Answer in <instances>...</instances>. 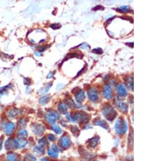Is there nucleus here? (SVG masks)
Wrapping results in <instances>:
<instances>
[{
    "label": "nucleus",
    "instance_id": "c9c22d12",
    "mask_svg": "<svg viewBox=\"0 0 146 161\" xmlns=\"http://www.w3.org/2000/svg\"><path fill=\"white\" fill-rule=\"evenodd\" d=\"M24 83L26 85H29L30 84H31V80H30V79H28V78H24Z\"/></svg>",
    "mask_w": 146,
    "mask_h": 161
},
{
    "label": "nucleus",
    "instance_id": "dca6fc26",
    "mask_svg": "<svg viewBox=\"0 0 146 161\" xmlns=\"http://www.w3.org/2000/svg\"><path fill=\"white\" fill-rule=\"evenodd\" d=\"M93 125H97V126H100L104 128L105 130H109V126L107 125V123L105 122L104 120H101V119H97L95 121H93Z\"/></svg>",
    "mask_w": 146,
    "mask_h": 161
},
{
    "label": "nucleus",
    "instance_id": "f03ea898",
    "mask_svg": "<svg viewBox=\"0 0 146 161\" xmlns=\"http://www.w3.org/2000/svg\"><path fill=\"white\" fill-rule=\"evenodd\" d=\"M60 119V113L55 110H50L45 114V121L49 125H55L56 121Z\"/></svg>",
    "mask_w": 146,
    "mask_h": 161
},
{
    "label": "nucleus",
    "instance_id": "a211bd4d",
    "mask_svg": "<svg viewBox=\"0 0 146 161\" xmlns=\"http://www.w3.org/2000/svg\"><path fill=\"white\" fill-rule=\"evenodd\" d=\"M6 161H18V155L13 152H10L6 156Z\"/></svg>",
    "mask_w": 146,
    "mask_h": 161
},
{
    "label": "nucleus",
    "instance_id": "9b49d317",
    "mask_svg": "<svg viewBox=\"0 0 146 161\" xmlns=\"http://www.w3.org/2000/svg\"><path fill=\"white\" fill-rule=\"evenodd\" d=\"M102 95L106 99H110L112 98V88L109 84H105L102 87Z\"/></svg>",
    "mask_w": 146,
    "mask_h": 161
},
{
    "label": "nucleus",
    "instance_id": "ea45409f",
    "mask_svg": "<svg viewBox=\"0 0 146 161\" xmlns=\"http://www.w3.org/2000/svg\"><path fill=\"white\" fill-rule=\"evenodd\" d=\"M40 161H50L47 158H42V159H41L40 160Z\"/></svg>",
    "mask_w": 146,
    "mask_h": 161
},
{
    "label": "nucleus",
    "instance_id": "2f4dec72",
    "mask_svg": "<svg viewBox=\"0 0 146 161\" xmlns=\"http://www.w3.org/2000/svg\"><path fill=\"white\" fill-rule=\"evenodd\" d=\"M38 143H39V145H41V146L46 147V145L48 144V140L44 138H40L38 140Z\"/></svg>",
    "mask_w": 146,
    "mask_h": 161
},
{
    "label": "nucleus",
    "instance_id": "2eb2a0df",
    "mask_svg": "<svg viewBox=\"0 0 146 161\" xmlns=\"http://www.w3.org/2000/svg\"><path fill=\"white\" fill-rule=\"evenodd\" d=\"M116 90H117V94L120 97H124L127 95V89L123 84H119L117 85Z\"/></svg>",
    "mask_w": 146,
    "mask_h": 161
},
{
    "label": "nucleus",
    "instance_id": "393cba45",
    "mask_svg": "<svg viewBox=\"0 0 146 161\" xmlns=\"http://www.w3.org/2000/svg\"><path fill=\"white\" fill-rule=\"evenodd\" d=\"M70 130H71V132L72 133V134L75 137H77L78 135L80 134V130H79L77 126H76V125H72L70 127Z\"/></svg>",
    "mask_w": 146,
    "mask_h": 161
},
{
    "label": "nucleus",
    "instance_id": "e433bc0d",
    "mask_svg": "<svg viewBox=\"0 0 146 161\" xmlns=\"http://www.w3.org/2000/svg\"><path fill=\"white\" fill-rule=\"evenodd\" d=\"M103 7H101V6H97V7H95V8H93V11H97V10H103Z\"/></svg>",
    "mask_w": 146,
    "mask_h": 161
},
{
    "label": "nucleus",
    "instance_id": "39448f33",
    "mask_svg": "<svg viewBox=\"0 0 146 161\" xmlns=\"http://www.w3.org/2000/svg\"><path fill=\"white\" fill-rule=\"evenodd\" d=\"M88 98L89 100L92 102V103H97L99 101V98H100V94H99V91L97 89L96 87H91L88 89Z\"/></svg>",
    "mask_w": 146,
    "mask_h": 161
},
{
    "label": "nucleus",
    "instance_id": "72a5a7b5",
    "mask_svg": "<svg viewBox=\"0 0 146 161\" xmlns=\"http://www.w3.org/2000/svg\"><path fill=\"white\" fill-rule=\"evenodd\" d=\"M93 52L97 54V55H101V54L103 52V50H102L101 48H99V47H98V48H96V49L93 50Z\"/></svg>",
    "mask_w": 146,
    "mask_h": 161
},
{
    "label": "nucleus",
    "instance_id": "ddd939ff",
    "mask_svg": "<svg viewBox=\"0 0 146 161\" xmlns=\"http://www.w3.org/2000/svg\"><path fill=\"white\" fill-rule=\"evenodd\" d=\"M75 98H76V103H82L85 98V93L83 89H80L75 94Z\"/></svg>",
    "mask_w": 146,
    "mask_h": 161
},
{
    "label": "nucleus",
    "instance_id": "6ab92c4d",
    "mask_svg": "<svg viewBox=\"0 0 146 161\" xmlns=\"http://www.w3.org/2000/svg\"><path fill=\"white\" fill-rule=\"evenodd\" d=\"M14 147V138H7L5 142V149L9 151L11 150V148Z\"/></svg>",
    "mask_w": 146,
    "mask_h": 161
},
{
    "label": "nucleus",
    "instance_id": "f704fd0d",
    "mask_svg": "<svg viewBox=\"0 0 146 161\" xmlns=\"http://www.w3.org/2000/svg\"><path fill=\"white\" fill-rule=\"evenodd\" d=\"M50 27L52 28V29H59L61 25H57V24H53V25H51Z\"/></svg>",
    "mask_w": 146,
    "mask_h": 161
},
{
    "label": "nucleus",
    "instance_id": "7c9ffc66",
    "mask_svg": "<svg viewBox=\"0 0 146 161\" xmlns=\"http://www.w3.org/2000/svg\"><path fill=\"white\" fill-rule=\"evenodd\" d=\"M117 11L120 12H128L130 11V8L128 6H124V7H121V8L117 9Z\"/></svg>",
    "mask_w": 146,
    "mask_h": 161
},
{
    "label": "nucleus",
    "instance_id": "aec40b11",
    "mask_svg": "<svg viewBox=\"0 0 146 161\" xmlns=\"http://www.w3.org/2000/svg\"><path fill=\"white\" fill-rule=\"evenodd\" d=\"M33 150H34V152L38 156H41L45 153V147L41 146V145H36Z\"/></svg>",
    "mask_w": 146,
    "mask_h": 161
},
{
    "label": "nucleus",
    "instance_id": "20e7f679",
    "mask_svg": "<svg viewBox=\"0 0 146 161\" xmlns=\"http://www.w3.org/2000/svg\"><path fill=\"white\" fill-rule=\"evenodd\" d=\"M128 124L127 122L124 121L123 119L120 118L119 120H117L115 125H114V130L116 131V133L119 134H124L127 130H128Z\"/></svg>",
    "mask_w": 146,
    "mask_h": 161
},
{
    "label": "nucleus",
    "instance_id": "c85d7f7f",
    "mask_svg": "<svg viewBox=\"0 0 146 161\" xmlns=\"http://www.w3.org/2000/svg\"><path fill=\"white\" fill-rule=\"evenodd\" d=\"M36 157L34 156L32 154H28L24 157V161H36Z\"/></svg>",
    "mask_w": 146,
    "mask_h": 161
},
{
    "label": "nucleus",
    "instance_id": "c756f323",
    "mask_svg": "<svg viewBox=\"0 0 146 161\" xmlns=\"http://www.w3.org/2000/svg\"><path fill=\"white\" fill-rule=\"evenodd\" d=\"M78 48L83 50H88L90 49V46L88 44L87 42H83V43H81V44L78 46Z\"/></svg>",
    "mask_w": 146,
    "mask_h": 161
},
{
    "label": "nucleus",
    "instance_id": "7ed1b4c3",
    "mask_svg": "<svg viewBox=\"0 0 146 161\" xmlns=\"http://www.w3.org/2000/svg\"><path fill=\"white\" fill-rule=\"evenodd\" d=\"M102 115L105 116L108 121H113L117 116V113L115 112L114 108L109 104H106L102 108Z\"/></svg>",
    "mask_w": 146,
    "mask_h": 161
},
{
    "label": "nucleus",
    "instance_id": "9d476101",
    "mask_svg": "<svg viewBox=\"0 0 146 161\" xmlns=\"http://www.w3.org/2000/svg\"><path fill=\"white\" fill-rule=\"evenodd\" d=\"M28 141L25 138H18L14 139V148L16 149H21L27 146Z\"/></svg>",
    "mask_w": 146,
    "mask_h": 161
},
{
    "label": "nucleus",
    "instance_id": "473e14b6",
    "mask_svg": "<svg viewBox=\"0 0 146 161\" xmlns=\"http://www.w3.org/2000/svg\"><path fill=\"white\" fill-rule=\"evenodd\" d=\"M55 139H56V138H55V136L54 134H50L47 135V140H48V141H50V142H54Z\"/></svg>",
    "mask_w": 146,
    "mask_h": 161
},
{
    "label": "nucleus",
    "instance_id": "4c0bfd02",
    "mask_svg": "<svg viewBox=\"0 0 146 161\" xmlns=\"http://www.w3.org/2000/svg\"><path fill=\"white\" fill-rule=\"evenodd\" d=\"M3 138L1 137L0 138V151H1V149L3 147Z\"/></svg>",
    "mask_w": 146,
    "mask_h": 161
},
{
    "label": "nucleus",
    "instance_id": "58836bf2",
    "mask_svg": "<svg viewBox=\"0 0 146 161\" xmlns=\"http://www.w3.org/2000/svg\"><path fill=\"white\" fill-rule=\"evenodd\" d=\"M53 76H54V72H50V73H49V75L47 76V78H48V79H50V78H53Z\"/></svg>",
    "mask_w": 146,
    "mask_h": 161
},
{
    "label": "nucleus",
    "instance_id": "f8f14e48",
    "mask_svg": "<svg viewBox=\"0 0 146 161\" xmlns=\"http://www.w3.org/2000/svg\"><path fill=\"white\" fill-rule=\"evenodd\" d=\"M21 111L18 109V108H16V107H13V108H11L9 109L7 112V116L9 120H13L15 118H16L17 116L20 114Z\"/></svg>",
    "mask_w": 146,
    "mask_h": 161
},
{
    "label": "nucleus",
    "instance_id": "423d86ee",
    "mask_svg": "<svg viewBox=\"0 0 146 161\" xmlns=\"http://www.w3.org/2000/svg\"><path fill=\"white\" fill-rule=\"evenodd\" d=\"M3 130L7 136H11L16 130V125L10 121H5L4 124L3 125Z\"/></svg>",
    "mask_w": 146,
    "mask_h": 161
},
{
    "label": "nucleus",
    "instance_id": "5701e85b",
    "mask_svg": "<svg viewBox=\"0 0 146 161\" xmlns=\"http://www.w3.org/2000/svg\"><path fill=\"white\" fill-rule=\"evenodd\" d=\"M50 100V96L48 94H45L44 96H42L40 100H39V103L41 105H46V103H48Z\"/></svg>",
    "mask_w": 146,
    "mask_h": 161
},
{
    "label": "nucleus",
    "instance_id": "cd10ccee",
    "mask_svg": "<svg viewBox=\"0 0 146 161\" xmlns=\"http://www.w3.org/2000/svg\"><path fill=\"white\" fill-rule=\"evenodd\" d=\"M17 125L20 128H24V127H25L26 125H27V120L26 119H24V118H20V120L18 121V123H17Z\"/></svg>",
    "mask_w": 146,
    "mask_h": 161
},
{
    "label": "nucleus",
    "instance_id": "0eeeda50",
    "mask_svg": "<svg viewBox=\"0 0 146 161\" xmlns=\"http://www.w3.org/2000/svg\"><path fill=\"white\" fill-rule=\"evenodd\" d=\"M32 132L34 134H36L37 136H41L44 134L45 130H46V127L45 125L42 124H39V123H35L32 125Z\"/></svg>",
    "mask_w": 146,
    "mask_h": 161
},
{
    "label": "nucleus",
    "instance_id": "412c9836",
    "mask_svg": "<svg viewBox=\"0 0 146 161\" xmlns=\"http://www.w3.org/2000/svg\"><path fill=\"white\" fill-rule=\"evenodd\" d=\"M17 136L19 138H26L28 136V133L26 130H24V128L22 129H20L17 131Z\"/></svg>",
    "mask_w": 146,
    "mask_h": 161
},
{
    "label": "nucleus",
    "instance_id": "f3484780",
    "mask_svg": "<svg viewBox=\"0 0 146 161\" xmlns=\"http://www.w3.org/2000/svg\"><path fill=\"white\" fill-rule=\"evenodd\" d=\"M99 143V137L95 136L89 140V146L91 148H95Z\"/></svg>",
    "mask_w": 146,
    "mask_h": 161
},
{
    "label": "nucleus",
    "instance_id": "a878e982",
    "mask_svg": "<svg viewBox=\"0 0 146 161\" xmlns=\"http://www.w3.org/2000/svg\"><path fill=\"white\" fill-rule=\"evenodd\" d=\"M67 105H68V107H70V108H72V109H73V108H76V103L73 100L72 98H67Z\"/></svg>",
    "mask_w": 146,
    "mask_h": 161
},
{
    "label": "nucleus",
    "instance_id": "b1692460",
    "mask_svg": "<svg viewBox=\"0 0 146 161\" xmlns=\"http://www.w3.org/2000/svg\"><path fill=\"white\" fill-rule=\"evenodd\" d=\"M116 105H117V107H119L122 112H127V111H128V107H127V105L123 103V102H122V101H120V100L118 101L117 103H116Z\"/></svg>",
    "mask_w": 146,
    "mask_h": 161
},
{
    "label": "nucleus",
    "instance_id": "4be33fe9",
    "mask_svg": "<svg viewBox=\"0 0 146 161\" xmlns=\"http://www.w3.org/2000/svg\"><path fill=\"white\" fill-rule=\"evenodd\" d=\"M52 85V82H50V83H47L45 86H43L42 88H41L39 91H38V93L40 94H46V93L49 91V89H50V86Z\"/></svg>",
    "mask_w": 146,
    "mask_h": 161
},
{
    "label": "nucleus",
    "instance_id": "bb28decb",
    "mask_svg": "<svg viewBox=\"0 0 146 161\" xmlns=\"http://www.w3.org/2000/svg\"><path fill=\"white\" fill-rule=\"evenodd\" d=\"M51 130H53L56 134H62V129L60 128L59 125H53L51 126Z\"/></svg>",
    "mask_w": 146,
    "mask_h": 161
},
{
    "label": "nucleus",
    "instance_id": "4468645a",
    "mask_svg": "<svg viewBox=\"0 0 146 161\" xmlns=\"http://www.w3.org/2000/svg\"><path fill=\"white\" fill-rule=\"evenodd\" d=\"M57 109H58L59 112L61 113V114H66L68 112V107L67 103L65 102H59L57 104Z\"/></svg>",
    "mask_w": 146,
    "mask_h": 161
},
{
    "label": "nucleus",
    "instance_id": "6e6552de",
    "mask_svg": "<svg viewBox=\"0 0 146 161\" xmlns=\"http://www.w3.org/2000/svg\"><path fill=\"white\" fill-rule=\"evenodd\" d=\"M59 142L60 147L64 150L71 147V140H70V137L68 134H64V136H62Z\"/></svg>",
    "mask_w": 146,
    "mask_h": 161
},
{
    "label": "nucleus",
    "instance_id": "1a4fd4ad",
    "mask_svg": "<svg viewBox=\"0 0 146 161\" xmlns=\"http://www.w3.org/2000/svg\"><path fill=\"white\" fill-rule=\"evenodd\" d=\"M60 151H61V150H60L59 146H57V145H52L48 149V155L50 157H52V158H57V157L59 156Z\"/></svg>",
    "mask_w": 146,
    "mask_h": 161
},
{
    "label": "nucleus",
    "instance_id": "f257e3e1",
    "mask_svg": "<svg viewBox=\"0 0 146 161\" xmlns=\"http://www.w3.org/2000/svg\"><path fill=\"white\" fill-rule=\"evenodd\" d=\"M74 122H76L80 125H86L87 123L89 122L90 120V115H89L86 112H76L74 113L72 116Z\"/></svg>",
    "mask_w": 146,
    "mask_h": 161
}]
</instances>
